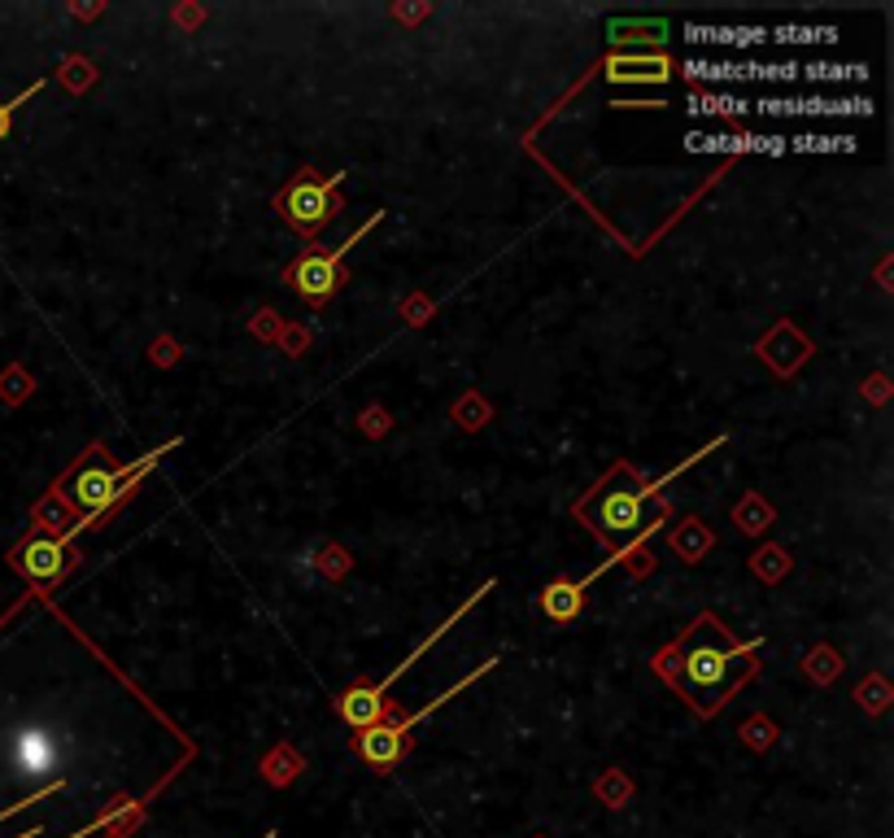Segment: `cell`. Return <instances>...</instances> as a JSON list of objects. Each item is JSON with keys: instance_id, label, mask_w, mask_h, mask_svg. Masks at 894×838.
I'll list each match as a JSON object with an SVG mask.
<instances>
[{"instance_id": "5bb4252c", "label": "cell", "mask_w": 894, "mask_h": 838, "mask_svg": "<svg viewBox=\"0 0 894 838\" xmlns=\"http://www.w3.org/2000/svg\"><path fill=\"white\" fill-rule=\"evenodd\" d=\"M768 40H777V45H834L838 27H777V31H768Z\"/></svg>"}, {"instance_id": "3957f363", "label": "cell", "mask_w": 894, "mask_h": 838, "mask_svg": "<svg viewBox=\"0 0 894 838\" xmlns=\"http://www.w3.org/2000/svg\"><path fill=\"white\" fill-rule=\"evenodd\" d=\"M493 589H498V585H493V581H484V585H480L475 594H468V603H463V607H454V612H450V616H445L441 625L432 628V633H428V637H423L420 646H415V651H411V655H406V660H402V664H397V669H393V673H389V678H384V681H375V685H354V690H345V694H341V717H345V725H350V730H358V733L371 730V725L380 721V712H384V694H389V685H393V681L406 678V673H411V664H415L420 655H428V646H432V642H441V637H445L450 628L459 625V621H463V616H468L472 607H480V603H484V598H489Z\"/></svg>"}, {"instance_id": "8992f818", "label": "cell", "mask_w": 894, "mask_h": 838, "mask_svg": "<svg viewBox=\"0 0 894 838\" xmlns=\"http://www.w3.org/2000/svg\"><path fill=\"white\" fill-rule=\"evenodd\" d=\"M746 655H755V642L750 646H720V642H711V637H703V642H694L689 646V655H685V681L703 694V703L711 708V699L725 690V685H734V673H741L746 664Z\"/></svg>"}, {"instance_id": "9c48e42d", "label": "cell", "mask_w": 894, "mask_h": 838, "mask_svg": "<svg viewBox=\"0 0 894 838\" xmlns=\"http://www.w3.org/2000/svg\"><path fill=\"white\" fill-rule=\"evenodd\" d=\"M13 568L31 581H40V585H53L57 576L70 568V559H66V546L57 537H31L22 550H13Z\"/></svg>"}, {"instance_id": "8fae6325", "label": "cell", "mask_w": 894, "mask_h": 838, "mask_svg": "<svg viewBox=\"0 0 894 838\" xmlns=\"http://www.w3.org/2000/svg\"><path fill=\"white\" fill-rule=\"evenodd\" d=\"M689 149L698 154H711V149H734V154H786V140L782 136H685Z\"/></svg>"}, {"instance_id": "7a4b0ae2", "label": "cell", "mask_w": 894, "mask_h": 838, "mask_svg": "<svg viewBox=\"0 0 894 838\" xmlns=\"http://www.w3.org/2000/svg\"><path fill=\"white\" fill-rule=\"evenodd\" d=\"M170 450H179V437H175V441H166V446H158V450H149V455H140L136 464H127V468H118V471L101 468V464H97V468L79 471V476H75V503H79V520L70 524L66 533H57V542H61V546H70V542H75L83 528H92V524L106 520L109 511H114V507H118V503H122V498H127V494H131V489H136V485H140L149 471L158 468Z\"/></svg>"}, {"instance_id": "30bf717a", "label": "cell", "mask_w": 894, "mask_h": 838, "mask_svg": "<svg viewBox=\"0 0 894 838\" xmlns=\"http://www.w3.org/2000/svg\"><path fill=\"white\" fill-rule=\"evenodd\" d=\"M689 45H711V49H755L768 40V27H711V22H689L685 27Z\"/></svg>"}, {"instance_id": "2e32d148", "label": "cell", "mask_w": 894, "mask_h": 838, "mask_svg": "<svg viewBox=\"0 0 894 838\" xmlns=\"http://www.w3.org/2000/svg\"><path fill=\"white\" fill-rule=\"evenodd\" d=\"M786 149H794V154H829V149L851 154L855 140L851 136H794V140H786Z\"/></svg>"}, {"instance_id": "5b68a950", "label": "cell", "mask_w": 894, "mask_h": 838, "mask_svg": "<svg viewBox=\"0 0 894 838\" xmlns=\"http://www.w3.org/2000/svg\"><path fill=\"white\" fill-rule=\"evenodd\" d=\"M380 218H384V210H375L367 223L354 232V236H345L332 254H306V259H297L288 266V284L297 289V298H306L311 306H323L332 293H336V280H341V262L354 254V245H363L371 232L380 227Z\"/></svg>"}, {"instance_id": "e0dca14e", "label": "cell", "mask_w": 894, "mask_h": 838, "mask_svg": "<svg viewBox=\"0 0 894 838\" xmlns=\"http://www.w3.org/2000/svg\"><path fill=\"white\" fill-rule=\"evenodd\" d=\"M40 88H45V79H36V84H31V88H27V92H18V97H13V101H4V105H0V140H4V136H9V123H13V114H18V109H22V105L31 101V97H40Z\"/></svg>"}, {"instance_id": "52a82bcc", "label": "cell", "mask_w": 894, "mask_h": 838, "mask_svg": "<svg viewBox=\"0 0 894 838\" xmlns=\"http://www.w3.org/2000/svg\"><path fill=\"white\" fill-rule=\"evenodd\" d=\"M341 170L327 175V179H311V170H302V179L288 184V193L279 197V214L288 218V227H297L302 236H318L327 227V218L336 214L332 206V193L341 188Z\"/></svg>"}, {"instance_id": "ba28073f", "label": "cell", "mask_w": 894, "mask_h": 838, "mask_svg": "<svg viewBox=\"0 0 894 838\" xmlns=\"http://www.w3.org/2000/svg\"><path fill=\"white\" fill-rule=\"evenodd\" d=\"M773 118H868L873 101L868 97H759L750 105Z\"/></svg>"}, {"instance_id": "9a60e30c", "label": "cell", "mask_w": 894, "mask_h": 838, "mask_svg": "<svg viewBox=\"0 0 894 838\" xmlns=\"http://www.w3.org/2000/svg\"><path fill=\"white\" fill-rule=\"evenodd\" d=\"M750 101H741V97H711V92H703V97H689V114H716V118H737V114H746Z\"/></svg>"}, {"instance_id": "7c38bea8", "label": "cell", "mask_w": 894, "mask_h": 838, "mask_svg": "<svg viewBox=\"0 0 894 838\" xmlns=\"http://www.w3.org/2000/svg\"><path fill=\"white\" fill-rule=\"evenodd\" d=\"M668 61L664 57H611L607 79L611 84H668Z\"/></svg>"}, {"instance_id": "4fadbf2b", "label": "cell", "mask_w": 894, "mask_h": 838, "mask_svg": "<svg viewBox=\"0 0 894 838\" xmlns=\"http://www.w3.org/2000/svg\"><path fill=\"white\" fill-rule=\"evenodd\" d=\"M798 79H812V84H864L868 66H859V61H846V66L816 61V66H798Z\"/></svg>"}, {"instance_id": "d6986e66", "label": "cell", "mask_w": 894, "mask_h": 838, "mask_svg": "<svg viewBox=\"0 0 894 838\" xmlns=\"http://www.w3.org/2000/svg\"><path fill=\"white\" fill-rule=\"evenodd\" d=\"M263 838H275V830H271V835H263Z\"/></svg>"}, {"instance_id": "ac0fdd59", "label": "cell", "mask_w": 894, "mask_h": 838, "mask_svg": "<svg viewBox=\"0 0 894 838\" xmlns=\"http://www.w3.org/2000/svg\"><path fill=\"white\" fill-rule=\"evenodd\" d=\"M61 786H66V782H49L45 790H36V795H27V799H18V803H4V808H0V821H9L13 812H27L31 803H45L49 795H61Z\"/></svg>"}, {"instance_id": "277c9868", "label": "cell", "mask_w": 894, "mask_h": 838, "mask_svg": "<svg viewBox=\"0 0 894 838\" xmlns=\"http://www.w3.org/2000/svg\"><path fill=\"white\" fill-rule=\"evenodd\" d=\"M493 669H498V655H493V660H484V664H475V669H472V673H468V678L454 681V685H450L445 694H436V699H432L428 708H420V712H411V717H402V721H389V725H384V721H375L371 730L358 733V756H363L367 764H375V769H393V764L402 760V747H406V733L415 730V725H423V721H428V717H432L436 708H445L450 699H459V694H463V690H468L472 681L489 678Z\"/></svg>"}, {"instance_id": "6da1fadb", "label": "cell", "mask_w": 894, "mask_h": 838, "mask_svg": "<svg viewBox=\"0 0 894 838\" xmlns=\"http://www.w3.org/2000/svg\"><path fill=\"white\" fill-rule=\"evenodd\" d=\"M720 446H725V437L707 441L698 455H689L685 464H677L672 471H664L659 480H632L629 471H616L607 485H598V489H593V498H584V503H580L577 516L589 524L598 537H607V542H616V546L625 550V546H632V542H637V537L650 528V516H646L650 498H655L664 485H672V480H677L685 468H694L703 455L720 450Z\"/></svg>"}]
</instances>
